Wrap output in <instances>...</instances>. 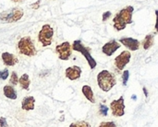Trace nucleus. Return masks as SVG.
<instances>
[{
    "instance_id": "nucleus-1",
    "label": "nucleus",
    "mask_w": 158,
    "mask_h": 127,
    "mask_svg": "<svg viewBox=\"0 0 158 127\" xmlns=\"http://www.w3.org/2000/svg\"><path fill=\"white\" fill-rule=\"evenodd\" d=\"M134 7L132 6H128L121 9L113 18L114 27L117 30H122L126 28L128 24L132 23V13Z\"/></svg>"
},
{
    "instance_id": "nucleus-2",
    "label": "nucleus",
    "mask_w": 158,
    "mask_h": 127,
    "mask_svg": "<svg viewBox=\"0 0 158 127\" xmlns=\"http://www.w3.org/2000/svg\"><path fill=\"white\" fill-rule=\"evenodd\" d=\"M116 82L115 76L107 70H103L97 75L98 86L105 92L109 91L116 85Z\"/></svg>"
},
{
    "instance_id": "nucleus-3",
    "label": "nucleus",
    "mask_w": 158,
    "mask_h": 127,
    "mask_svg": "<svg viewBox=\"0 0 158 127\" xmlns=\"http://www.w3.org/2000/svg\"><path fill=\"white\" fill-rule=\"evenodd\" d=\"M71 49L76 51V52H79L81 53L84 57L85 59L87 60L88 64H89V66L91 67V69H94L96 67V61L94 59V57L92 56L91 53H90V49L87 48L85 45L82 44L81 41V40H77V41H74V42L72 43L71 45Z\"/></svg>"
},
{
    "instance_id": "nucleus-4",
    "label": "nucleus",
    "mask_w": 158,
    "mask_h": 127,
    "mask_svg": "<svg viewBox=\"0 0 158 127\" xmlns=\"http://www.w3.org/2000/svg\"><path fill=\"white\" fill-rule=\"evenodd\" d=\"M18 49L19 53L26 56H33L36 54V48L32 40L30 37H22L18 42Z\"/></svg>"
},
{
    "instance_id": "nucleus-5",
    "label": "nucleus",
    "mask_w": 158,
    "mask_h": 127,
    "mask_svg": "<svg viewBox=\"0 0 158 127\" xmlns=\"http://www.w3.org/2000/svg\"><path fill=\"white\" fill-rule=\"evenodd\" d=\"M24 12L23 9L20 7H14L12 9L3 11L0 13V21L3 22H16L19 20Z\"/></svg>"
},
{
    "instance_id": "nucleus-6",
    "label": "nucleus",
    "mask_w": 158,
    "mask_h": 127,
    "mask_svg": "<svg viewBox=\"0 0 158 127\" xmlns=\"http://www.w3.org/2000/svg\"><path fill=\"white\" fill-rule=\"evenodd\" d=\"M54 36V29L49 24L43 25L41 30L38 34V41L42 43L44 47L49 46L52 43V39Z\"/></svg>"
},
{
    "instance_id": "nucleus-7",
    "label": "nucleus",
    "mask_w": 158,
    "mask_h": 127,
    "mask_svg": "<svg viewBox=\"0 0 158 127\" xmlns=\"http://www.w3.org/2000/svg\"><path fill=\"white\" fill-rule=\"evenodd\" d=\"M71 50H72L71 45L69 42H64L56 47V52L58 54V58L64 61H67L69 59L71 55Z\"/></svg>"
},
{
    "instance_id": "nucleus-8",
    "label": "nucleus",
    "mask_w": 158,
    "mask_h": 127,
    "mask_svg": "<svg viewBox=\"0 0 158 127\" xmlns=\"http://www.w3.org/2000/svg\"><path fill=\"white\" fill-rule=\"evenodd\" d=\"M112 113L116 117H121L125 114V104L123 97H120L117 101H113L110 104Z\"/></svg>"
},
{
    "instance_id": "nucleus-9",
    "label": "nucleus",
    "mask_w": 158,
    "mask_h": 127,
    "mask_svg": "<svg viewBox=\"0 0 158 127\" xmlns=\"http://www.w3.org/2000/svg\"><path fill=\"white\" fill-rule=\"evenodd\" d=\"M131 57V54L129 51H123L119 55H118L115 58V65L119 70L124 69V67L129 64Z\"/></svg>"
},
{
    "instance_id": "nucleus-10",
    "label": "nucleus",
    "mask_w": 158,
    "mask_h": 127,
    "mask_svg": "<svg viewBox=\"0 0 158 127\" xmlns=\"http://www.w3.org/2000/svg\"><path fill=\"white\" fill-rule=\"evenodd\" d=\"M120 48V43H118L116 40H112L108 42H106L102 47V52L106 54L107 56H111L115 52H117Z\"/></svg>"
},
{
    "instance_id": "nucleus-11",
    "label": "nucleus",
    "mask_w": 158,
    "mask_h": 127,
    "mask_svg": "<svg viewBox=\"0 0 158 127\" xmlns=\"http://www.w3.org/2000/svg\"><path fill=\"white\" fill-rule=\"evenodd\" d=\"M120 43L123 44L131 51H137L140 48V42L138 40L133 38H121L119 40Z\"/></svg>"
},
{
    "instance_id": "nucleus-12",
    "label": "nucleus",
    "mask_w": 158,
    "mask_h": 127,
    "mask_svg": "<svg viewBox=\"0 0 158 127\" xmlns=\"http://www.w3.org/2000/svg\"><path fill=\"white\" fill-rule=\"evenodd\" d=\"M65 75H66L67 78H69V80H76L81 77V67H79L77 65L68 67L65 71Z\"/></svg>"
},
{
    "instance_id": "nucleus-13",
    "label": "nucleus",
    "mask_w": 158,
    "mask_h": 127,
    "mask_svg": "<svg viewBox=\"0 0 158 127\" xmlns=\"http://www.w3.org/2000/svg\"><path fill=\"white\" fill-rule=\"evenodd\" d=\"M1 57H2V60H3L4 64L6 65H7V66H13V65H15L19 62V60H18L16 55H14L13 54L7 53V52L3 53Z\"/></svg>"
},
{
    "instance_id": "nucleus-14",
    "label": "nucleus",
    "mask_w": 158,
    "mask_h": 127,
    "mask_svg": "<svg viewBox=\"0 0 158 127\" xmlns=\"http://www.w3.org/2000/svg\"><path fill=\"white\" fill-rule=\"evenodd\" d=\"M34 103H35V99L32 96L26 97L21 101V108L24 111H31L34 109Z\"/></svg>"
},
{
    "instance_id": "nucleus-15",
    "label": "nucleus",
    "mask_w": 158,
    "mask_h": 127,
    "mask_svg": "<svg viewBox=\"0 0 158 127\" xmlns=\"http://www.w3.org/2000/svg\"><path fill=\"white\" fill-rule=\"evenodd\" d=\"M3 92H4V95H5L7 99L16 100V99L18 98V95H17L16 90L14 89L13 87H11V86H9V85H6V86L4 87Z\"/></svg>"
},
{
    "instance_id": "nucleus-16",
    "label": "nucleus",
    "mask_w": 158,
    "mask_h": 127,
    "mask_svg": "<svg viewBox=\"0 0 158 127\" xmlns=\"http://www.w3.org/2000/svg\"><path fill=\"white\" fill-rule=\"evenodd\" d=\"M82 94L84 95V97L92 103H95V100H94V92L93 89L90 86L85 85L82 87Z\"/></svg>"
},
{
    "instance_id": "nucleus-17",
    "label": "nucleus",
    "mask_w": 158,
    "mask_h": 127,
    "mask_svg": "<svg viewBox=\"0 0 158 127\" xmlns=\"http://www.w3.org/2000/svg\"><path fill=\"white\" fill-rule=\"evenodd\" d=\"M19 83L20 85V87L23 89H29V87H30V78H29V76L27 74H23L19 78Z\"/></svg>"
},
{
    "instance_id": "nucleus-18",
    "label": "nucleus",
    "mask_w": 158,
    "mask_h": 127,
    "mask_svg": "<svg viewBox=\"0 0 158 127\" xmlns=\"http://www.w3.org/2000/svg\"><path fill=\"white\" fill-rule=\"evenodd\" d=\"M154 34H148L145 36L144 40L143 41V48L145 50H148L150 47L153 46L154 44Z\"/></svg>"
},
{
    "instance_id": "nucleus-19",
    "label": "nucleus",
    "mask_w": 158,
    "mask_h": 127,
    "mask_svg": "<svg viewBox=\"0 0 158 127\" xmlns=\"http://www.w3.org/2000/svg\"><path fill=\"white\" fill-rule=\"evenodd\" d=\"M69 127H91L89 123L85 122V121H80V122H76V123H72Z\"/></svg>"
},
{
    "instance_id": "nucleus-20",
    "label": "nucleus",
    "mask_w": 158,
    "mask_h": 127,
    "mask_svg": "<svg viewBox=\"0 0 158 127\" xmlns=\"http://www.w3.org/2000/svg\"><path fill=\"white\" fill-rule=\"evenodd\" d=\"M19 82V77H18V75L16 72H12L11 74V77H10V80H9V83L13 84V85H17Z\"/></svg>"
},
{
    "instance_id": "nucleus-21",
    "label": "nucleus",
    "mask_w": 158,
    "mask_h": 127,
    "mask_svg": "<svg viewBox=\"0 0 158 127\" xmlns=\"http://www.w3.org/2000/svg\"><path fill=\"white\" fill-rule=\"evenodd\" d=\"M129 77H130V72L129 70H125L122 74V79H123V85L126 86L127 85V82L129 80Z\"/></svg>"
},
{
    "instance_id": "nucleus-22",
    "label": "nucleus",
    "mask_w": 158,
    "mask_h": 127,
    "mask_svg": "<svg viewBox=\"0 0 158 127\" xmlns=\"http://www.w3.org/2000/svg\"><path fill=\"white\" fill-rule=\"evenodd\" d=\"M9 76V72L7 69H4L3 71H0V79L6 80Z\"/></svg>"
},
{
    "instance_id": "nucleus-23",
    "label": "nucleus",
    "mask_w": 158,
    "mask_h": 127,
    "mask_svg": "<svg viewBox=\"0 0 158 127\" xmlns=\"http://www.w3.org/2000/svg\"><path fill=\"white\" fill-rule=\"evenodd\" d=\"M98 127H117L114 122H103Z\"/></svg>"
},
{
    "instance_id": "nucleus-24",
    "label": "nucleus",
    "mask_w": 158,
    "mask_h": 127,
    "mask_svg": "<svg viewBox=\"0 0 158 127\" xmlns=\"http://www.w3.org/2000/svg\"><path fill=\"white\" fill-rule=\"evenodd\" d=\"M107 112H108V108H107L106 105L101 104V105H100V113H101L103 116H106V115H107Z\"/></svg>"
},
{
    "instance_id": "nucleus-25",
    "label": "nucleus",
    "mask_w": 158,
    "mask_h": 127,
    "mask_svg": "<svg viewBox=\"0 0 158 127\" xmlns=\"http://www.w3.org/2000/svg\"><path fill=\"white\" fill-rule=\"evenodd\" d=\"M111 15H112L111 11H106V12H105V13L103 14L102 20H103V21H106V20H107V19H108V18L111 17Z\"/></svg>"
},
{
    "instance_id": "nucleus-26",
    "label": "nucleus",
    "mask_w": 158,
    "mask_h": 127,
    "mask_svg": "<svg viewBox=\"0 0 158 127\" xmlns=\"http://www.w3.org/2000/svg\"><path fill=\"white\" fill-rule=\"evenodd\" d=\"M0 127H8L6 119L5 117H0Z\"/></svg>"
},
{
    "instance_id": "nucleus-27",
    "label": "nucleus",
    "mask_w": 158,
    "mask_h": 127,
    "mask_svg": "<svg viewBox=\"0 0 158 127\" xmlns=\"http://www.w3.org/2000/svg\"><path fill=\"white\" fill-rule=\"evenodd\" d=\"M40 3H41V1H40V0H38L35 4L31 5V6L32 8H34V9H38V7H39V6H40Z\"/></svg>"
},
{
    "instance_id": "nucleus-28",
    "label": "nucleus",
    "mask_w": 158,
    "mask_h": 127,
    "mask_svg": "<svg viewBox=\"0 0 158 127\" xmlns=\"http://www.w3.org/2000/svg\"><path fill=\"white\" fill-rule=\"evenodd\" d=\"M143 91H144V94H145V97L147 98L148 97V91L146 89V88H143Z\"/></svg>"
},
{
    "instance_id": "nucleus-29",
    "label": "nucleus",
    "mask_w": 158,
    "mask_h": 127,
    "mask_svg": "<svg viewBox=\"0 0 158 127\" xmlns=\"http://www.w3.org/2000/svg\"><path fill=\"white\" fill-rule=\"evenodd\" d=\"M11 1H13L15 3H19V2H22L23 0H11Z\"/></svg>"
},
{
    "instance_id": "nucleus-30",
    "label": "nucleus",
    "mask_w": 158,
    "mask_h": 127,
    "mask_svg": "<svg viewBox=\"0 0 158 127\" xmlns=\"http://www.w3.org/2000/svg\"><path fill=\"white\" fill-rule=\"evenodd\" d=\"M131 98H132V100H134V101H135V100L137 99V97H136L135 95H132V97H131Z\"/></svg>"
}]
</instances>
